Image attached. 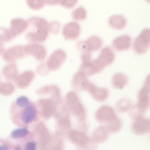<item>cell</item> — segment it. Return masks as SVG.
<instances>
[{
  "mask_svg": "<svg viewBox=\"0 0 150 150\" xmlns=\"http://www.w3.org/2000/svg\"><path fill=\"white\" fill-rule=\"evenodd\" d=\"M0 150H10L7 142H4L2 139H0Z\"/></svg>",
  "mask_w": 150,
  "mask_h": 150,
  "instance_id": "3957f363",
  "label": "cell"
},
{
  "mask_svg": "<svg viewBox=\"0 0 150 150\" xmlns=\"http://www.w3.org/2000/svg\"><path fill=\"white\" fill-rule=\"evenodd\" d=\"M7 143L10 150H37L38 142L33 133L26 127H19L10 133Z\"/></svg>",
  "mask_w": 150,
  "mask_h": 150,
  "instance_id": "7a4b0ae2",
  "label": "cell"
},
{
  "mask_svg": "<svg viewBox=\"0 0 150 150\" xmlns=\"http://www.w3.org/2000/svg\"><path fill=\"white\" fill-rule=\"evenodd\" d=\"M10 119L19 127H32L38 123L39 111L36 105L27 97L20 96L12 103Z\"/></svg>",
  "mask_w": 150,
  "mask_h": 150,
  "instance_id": "6da1fadb",
  "label": "cell"
}]
</instances>
